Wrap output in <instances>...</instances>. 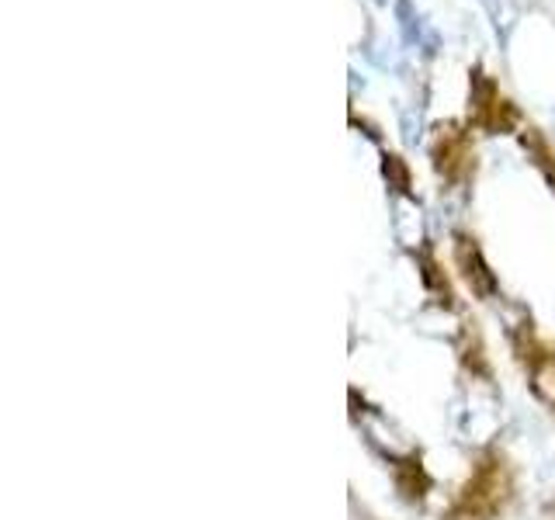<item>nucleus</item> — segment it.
Listing matches in <instances>:
<instances>
[{"label": "nucleus", "mask_w": 555, "mask_h": 520, "mask_svg": "<svg viewBox=\"0 0 555 520\" xmlns=\"http://www.w3.org/2000/svg\"><path fill=\"white\" fill-rule=\"evenodd\" d=\"M375 4H386V0H375Z\"/></svg>", "instance_id": "obj_5"}, {"label": "nucleus", "mask_w": 555, "mask_h": 520, "mask_svg": "<svg viewBox=\"0 0 555 520\" xmlns=\"http://www.w3.org/2000/svg\"><path fill=\"white\" fill-rule=\"evenodd\" d=\"M392 230H396V239L403 243V247H416V243L424 239L421 208H416L410 198H399V202H396V219H392Z\"/></svg>", "instance_id": "obj_2"}, {"label": "nucleus", "mask_w": 555, "mask_h": 520, "mask_svg": "<svg viewBox=\"0 0 555 520\" xmlns=\"http://www.w3.org/2000/svg\"><path fill=\"white\" fill-rule=\"evenodd\" d=\"M403 139H406L410 146L416 143V139H421V126H413V115L410 112L403 115Z\"/></svg>", "instance_id": "obj_4"}, {"label": "nucleus", "mask_w": 555, "mask_h": 520, "mask_svg": "<svg viewBox=\"0 0 555 520\" xmlns=\"http://www.w3.org/2000/svg\"><path fill=\"white\" fill-rule=\"evenodd\" d=\"M386 178L396 181V191H403V187H406V170L399 167L396 156H386Z\"/></svg>", "instance_id": "obj_3"}, {"label": "nucleus", "mask_w": 555, "mask_h": 520, "mask_svg": "<svg viewBox=\"0 0 555 520\" xmlns=\"http://www.w3.org/2000/svg\"><path fill=\"white\" fill-rule=\"evenodd\" d=\"M396 17H399V31H403V42L406 46H427L424 52L427 56H434L438 52V35H430L424 31V22H421V14L413 11L410 0H396Z\"/></svg>", "instance_id": "obj_1"}]
</instances>
